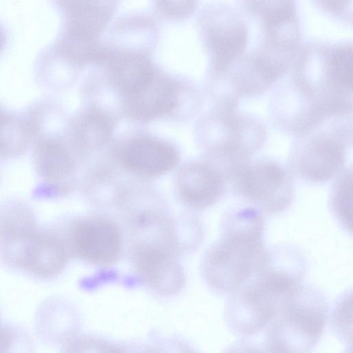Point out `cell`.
I'll use <instances>...</instances> for the list:
<instances>
[{"label":"cell","instance_id":"6da1fadb","mask_svg":"<svg viewBox=\"0 0 353 353\" xmlns=\"http://www.w3.org/2000/svg\"><path fill=\"white\" fill-rule=\"evenodd\" d=\"M352 43L311 41L275 87L270 115L295 135L332 117L352 114Z\"/></svg>","mask_w":353,"mask_h":353},{"label":"cell","instance_id":"7a4b0ae2","mask_svg":"<svg viewBox=\"0 0 353 353\" xmlns=\"http://www.w3.org/2000/svg\"><path fill=\"white\" fill-rule=\"evenodd\" d=\"M208 17L204 37L216 95L254 92L268 85L277 44L253 1L221 3Z\"/></svg>","mask_w":353,"mask_h":353},{"label":"cell","instance_id":"3957f363","mask_svg":"<svg viewBox=\"0 0 353 353\" xmlns=\"http://www.w3.org/2000/svg\"><path fill=\"white\" fill-rule=\"evenodd\" d=\"M264 219L254 207L225 214L221 236L203 254L201 275L216 294L230 295L261 270L269 258L264 244Z\"/></svg>","mask_w":353,"mask_h":353},{"label":"cell","instance_id":"277c9868","mask_svg":"<svg viewBox=\"0 0 353 353\" xmlns=\"http://www.w3.org/2000/svg\"><path fill=\"white\" fill-rule=\"evenodd\" d=\"M304 274L289 259L274 256L229 295L224 312L228 327L249 337L263 331L302 285Z\"/></svg>","mask_w":353,"mask_h":353},{"label":"cell","instance_id":"5b68a950","mask_svg":"<svg viewBox=\"0 0 353 353\" xmlns=\"http://www.w3.org/2000/svg\"><path fill=\"white\" fill-rule=\"evenodd\" d=\"M352 144V114L326 119L296 135L288 158L290 172L307 182H326L343 170Z\"/></svg>","mask_w":353,"mask_h":353},{"label":"cell","instance_id":"8992f818","mask_svg":"<svg viewBox=\"0 0 353 353\" xmlns=\"http://www.w3.org/2000/svg\"><path fill=\"white\" fill-rule=\"evenodd\" d=\"M328 314L325 294L303 283L265 328L264 338L284 353H307L319 341Z\"/></svg>","mask_w":353,"mask_h":353},{"label":"cell","instance_id":"52a82bcc","mask_svg":"<svg viewBox=\"0 0 353 353\" xmlns=\"http://www.w3.org/2000/svg\"><path fill=\"white\" fill-rule=\"evenodd\" d=\"M224 174L233 194L267 215L283 212L292 203V173L274 160L249 159L230 167Z\"/></svg>","mask_w":353,"mask_h":353},{"label":"cell","instance_id":"ba28073f","mask_svg":"<svg viewBox=\"0 0 353 353\" xmlns=\"http://www.w3.org/2000/svg\"><path fill=\"white\" fill-rule=\"evenodd\" d=\"M236 108L218 104L209 119L210 130L204 145L206 159L223 174L228 168L250 159L262 148L266 137L264 125Z\"/></svg>","mask_w":353,"mask_h":353},{"label":"cell","instance_id":"9c48e42d","mask_svg":"<svg viewBox=\"0 0 353 353\" xmlns=\"http://www.w3.org/2000/svg\"><path fill=\"white\" fill-rule=\"evenodd\" d=\"M71 258L99 268L117 263L123 250V234L112 217L92 214L72 221L64 234Z\"/></svg>","mask_w":353,"mask_h":353},{"label":"cell","instance_id":"30bf717a","mask_svg":"<svg viewBox=\"0 0 353 353\" xmlns=\"http://www.w3.org/2000/svg\"><path fill=\"white\" fill-rule=\"evenodd\" d=\"M178 254L157 239H130L129 257L139 280L155 294L172 296L185 284V272Z\"/></svg>","mask_w":353,"mask_h":353},{"label":"cell","instance_id":"8fae6325","mask_svg":"<svg viewBox=\"0 0 353 353\" xmlns=\"http://www.w3.org/2000/svg\"><path fill=\"white\" fill-rule=\"evenodd\" d=\"M179 159L178 151L171 144L152 137H139L124 144L112 163L124 176L143 182L170 172L177 166Z\"/></svg>","mask_w":353,"mask_h":353},{"label":"cell","instance_id":"7c38bea8","mask_svg":"<svg viewBox=\"0 0 353 353\" xmlns=\"http://www.w3.org/2000/svg\"><path fill=\"white\" fill-rule=\"evenodd\" d=\"M225 189L226 181L222 170L208 159L183 164L174 176V191L177 199L192 211L213 206Z\"/></svg>","mask_w":353,"mask_h":353},{"label":"cell","instance_id":"4fadbf2b","mask_svg":"<svg viewBox=\"0 0 353 353\" xmlns=\"http://www.w3.org/2000/svg\"><path fill=\"white\" fill-rule=\"evenodd\" d=\"M33 160L38 175L57 191L66 194L77 183L79 159L68 144L51 135L34 143Z\"/></svg>","mask_w":353,"mask_h":353},{"label":"cell","instance_id":"5bb4252c","mask_svg":"<svg viewBox=\"0 0 353 353\" xmlns=\"http://www.w3.org/2000/svg\"><path fill=\"white\" fill-rule=\"evenodd\" d=\"M70 258L64 234L38 230L23 250L15 268L38 278L51 279L62 272Z\"/></svg>","mask_w":353,"mask_h":353},{"label":"cell","instance_id":"9a60e30c","mask_svg":"<svg viewBox=\"0 0 353 353\" xmlns=\"http://www.w3.org/2000/svg\"><path fill=\"white\" fill-rule=\"evenodd\" d=\"M176 83L157 70L141 88L123 95L125 114L137 121H150L172 111L178 102Z\"/></svg>","mask_w":353,"mask_h":353},{"label":"cell","instance_id":"2e32d148","mask_svg":"<svg viewBox=\"0 0 353 353\" xmlns=\"http://www.w3.org/2000/svg\"><path fill=\"white\" fill-rule=\"evenodd\" d=\"M61 7L65 13L64 37L94 41L109 22L113 7L110 1H63Z\"/></svg>","mask_w":353,"mask_h":353},{"label":"cell","instance_id":"e0dca14e","mask_svg":"<svg viewBox=\"0 0 353 353\" xmlns=\"http://www.w3.org/2000/svg\"><path fill=\"white\" fill-rule=\"evenodd\" d=\"M113 127L112 119L107 113L97 109L85 110L71 121L68 144L82 161L108 143Z\"/></svg>","mask_w":353,"mask_h":353},{"label":"cell","instance_id":"ac0fdd59","mask_svg":"<svg viewBox=\"0 0 353 353\" xmlns=\"http://www.w3.org/2000/svg\"><path fill=\"white\" fill-rule=\"evenodd\" d=\"M41 122L38 109L21 115H11L0 109V157L22 154L39 130Z\"/></svg>","mask_w":353,"mask_h":353},{"label":"cell","instance_id":"d6986e66","mask_svg":"<svg viewBox=\"0 0 353 353\" xmlns=\"http://www.w3.org/2000/svg\"><path fill=\"white\" fill-rule=\"evenodd\" d=\"M121 176H124L114 164L90 168L83 179L88 200L100 207H117L131 184L122 182Z\"/></svg>","mask_w":353,"mask_h":353},{"label":"cell","instance_id":"ffe728a7","mask_svg":"<svg viewBox=\"0 0 353 353\" xmlns=\"http://www.w3.org/2000/svg\"><path fill=\"white\" fill-rule=\"evenodd\" d=\"M106 62L114 84L123 95L141 88L156 71L147 57L134 52L110 53Z\"/></svg>","mask_w":353,"mask_h":353},{"label":"cell","instance_id":"44dd1931","mask_svg":"<svg viewBox=\"0 0 353 353\" xmlns=\"http://www.w3.org/2000/svg\"><path fill=\"white\" fill-rule=\"evenodd\" d=\"M329 195V207L332 215L347 232H352V171L343 170L337 175Z\"/></svg>","mask_w":353,"mask_h":353},{"label":"cell","instance_id":"7402d4cb","mask_svg":"<svg viewBox=\"0 0 353 353\" xmlns=\"http://www.w3.org/2000/svg\"><path fill=\"white\" fill-rule=\"evenodd\" d=\"M59 50L68 60L77 65L106 62L110 52L94 41H79L63 37Z\"/></svg>","mask_w":353,"mask_h":353},{"label":"cell","instance_id":"603a6c76","mask_svg":"<svg viewBox=\"0 0 353 353\" xmlns=\"http://www.w3.org/2000/svg\"><path fill=\"white\" fill-rule=\"evenodd\" d=\"M174 233L179 254L195 250L203 239L201 224L192 213L174 217Z\"/></svg>","mask_w":353,"mask_h":353},{"label":"cell","instance_id":"cb8c5ba5","mask_svg":"<svg viewBox=\"0 0 353 353\" xmlns=\"http://www.w3.org/2000/svg\"><path fill=\"white\" fill-rule=\"evenodd\" d=\"M61 353H124L108 342L87 336L71 335L65 339Z\"/></svg>","mask_w":353,"mask_h":353},{"label":"cell","instance_id":"d4e9b609","mask_svg":"<svg viewBox=\"0 0 353 353\" xmlns=\"http://www.w3.org/2000/svg\"><path fill=\"white\" fill-rule=\"evenodd\" d=\"M0 353H32L30 339L21 330L3 325L0 329Z\"/></svg>","mask_w":353,"mask_h":353},{"label":"cell","instance_id":"484cf974","mask_svg":"<svg viewBox=\"0 0 353 353\" xmlns=\"http://www.w3.org/2000/svg\"><path fill=\"white\" fill-rule=\"evenodd\" d=\"M222 353H284L270 344L265 338L256 341L245 337L228 346Z\"/></svg>","mask_w":353,"mask_h":353},{"label":"cell","instance_id":"4316f807","mask_svg":"<svg viewBox=\"0 0 353 353\" xmlns=\"http://www.w3.org/2000/svg\"><path fill=\"white\" fill-rule=\"evenodd\" d=\"M196 3L192 1H157V7L164 15L179 18L190 14L196 8Z\"/></svg>","mask_w":353,"mask_h":353},{"label":"cell","instance_id":"83f0119b","mask_svg":"<svg viewBox=\"0 0 353 353\" xmlns=\"http://www.w3.org/2000/svg\"><path fill=\"white\" fill-rule=\"evenodd\" d=\"M315 3L324 11L327 12L342 20L352 21V1L323 0L316 1Z\"/></svg>","mask_w":353,"mask_h":353},{"label":"cell","instance_id":"f1b7e54d","mask_svg":"<svg viewBox=\"0 0 353 353\" xmlns=\"http://www.w3.org/2000/svg\"><path fill=\"white\" fill-rule=\"evenodd\" d=\"M147 353H195L190 347L181 342H169L159 345Z\"/></svg>","mask_w":353,"mask_h":353},{"label":"cell","instance_id":"f546056e","mask_svg":"<svg viewBox=\"0 0 353 353\" xmlns=\"http://www.w3.org/2000/svg\"><path fill=\"white\" fill-rule=\"evenodd\" d=\"M6 40V35L5 32L2 28L0 26V50L2 48L3 46L4 45Z\"/></svg>","mask_w":353,"mask_h":353},{"label":"cell","instance_id":"4dcf8cb0","mask_svg":"<svg viewBox=\"0 0 353 353\" xmlns=\"http://www.w3.org/2000/svg\"><path fill=\"white\" fill-rule=\"evenodd\" d=\"M3 326V325L2 324V321H1V315H0V329Z\"/></svg>","mask_w":353,"mask_h":353}]
</instances>
